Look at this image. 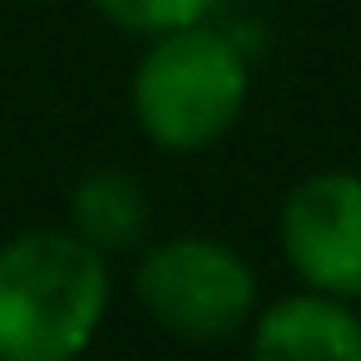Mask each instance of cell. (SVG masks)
I'll list each match as a JSON object with an SVG mask.
<instances>
[{
	"mask_svg": "<svg viewBox=\"0 0 361 361\" xmlns=\"http://www.w3.org/2000/svg\"><path fill=\"white\" fill-rule=\"evenodd\" d=\"M104 307V252L80 233H25L0 247V361H75Z\"/></svg>",
	"mask_w": 361,
	"mask_h": 361,
	"instance_id": "1",
	"label": "cell"
},
{
	"mask_svg": "<svg viewBox=\"0 0 361 361\" xmlns=\"http://www.w3.org/2000/svg\"><path fill=\"white\" fill-rule=\"evenodd\" d=\"M247 99L243 50L203 25H178L154 40L134 70V114L159 149L193 154L218 144Z\"/></svg>",
	"mask_w": 361,
	"mask_h": 361,
	"instance_id": "2",
	"label": "cell"
},
{
	"mask_svg": "<svg viewBox=\"0 0 361 361\" xmlns=\"http://www.w3.org/2000/svg\"><path fill=\"white\" fill-rule=\"evenodd\" d=\"M134 287L154 322L183 341H223L243 331L257 302L252 267L213 238L159 243L154 252H144Z\"/></svg>",
	"mask_w": 361,
	"mask_h": 361,
	"instance_id": "3",
	"label": "cell"
},
{
	"mask_svg": "<svg viewBox=\"0 0 361 361\" xmlns=\"http://www.w3.org/2000/svg\"><path fill=\"white\" fill-rule=\"evenodd\" d=\"M282 252L312 292L361 297V173H312L282 203Z\"/></svg>",
	"mask_w": 361,
	"mask_h": 361,
	"instance_id": "4",
	"label": "cell"
},
{
	"mask_svg": "<svg viewBox=\"0 0 361 361\" xmlns=\"http://www.w3.org/2000/svg\"><path fill=\"white\" fill-rule=\"evenodd\" d=\"M252 361H361V317L331 292H292L257 317Z\"/></svg>",
	"mask_w": 361,
	"mask_h": 361,
	"instance_id": "5",
	"label": "cell"
},
{
	"mask_svg": "<svg viewBox=\"0 0 361 361\" xmlns=\"http://www.w3.org/2000/svg\"><path fill=\"white\" fill-rule=\"evenodd\" d=\"M144 223H149V198L124 169H94V173L80 178V188H75V233L90 247L119 252V247L144 238Z\"/></svg>",
	"mask_w": 361,
	"mask_h": 361,
	"instance_id": "6",
	"label": "cell"
},
{
	"mask_svg": "<svg viewBox=\"0 0 361 361\" xmlns=\"http://www.w3.org/2000/svg\"><path fill=\"white\" fill-rule=\"evenodd\" d=\"M213 0H94V11L109 16L114 25L124 30H139V35H164V30H178V25H198L208 16Z\"/></svg>",
	"mask_w": 361,
	"mask_h": 361,
	"instance_id": "7",
	"label": "cell"
}]
</instances>
